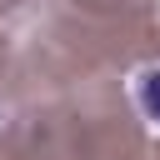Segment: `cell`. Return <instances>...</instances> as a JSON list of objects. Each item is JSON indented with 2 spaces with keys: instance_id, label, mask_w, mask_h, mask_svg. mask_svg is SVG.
<instances>
[{
  "instance_id": "6da1fadb",
  "label": "cell",
  "mask_w": 160,
  "mask_h": 160,
  "mask_svg": "<svg viewBox=\"0 0 160 160\" xmlns=\"http://www.w3.org/2000/svg\"><path fill=\"white\" fill-rule=\"evenodd\" d=\"M135 100H140V110L160 125V70H145V75L135 80Z\"/></svg>"
}]
</instances>
